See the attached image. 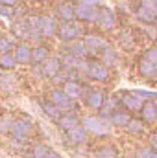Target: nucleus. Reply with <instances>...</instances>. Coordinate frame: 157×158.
Masks as SVG:
<instances>
[{
  "label": "nucleus",
  "mask_w": 157,
  "mask_h": 158,
  "mask_svg": "<svg viewBox=\"0 0 157 158\" xmlns=\"http://www.w3.org/2000/svg\"><path fill=\"white\" fill-rule=\"evenodd\" d=\"M137 72L146 81H154L157 77V48L155 46H148L144 50V53L141 55V59L137 63Z\"/></svg>",
  "instance_id": "1"
},
{
  "label": "nucleus",
  "mask_w": 157,
  "mask_h": 158,
  "mask_svg": "<svg viewBox=\"0 0 157 158\" xmlns=\"http://www.w3.org/2000/svg\"><path fill=\"white\" fill-rule=\"evenodd\" d=\"M87 31H85V28L79 24V22H61V24H57V33H56V37L61 40V42H65V44H70V42H74V40H79V37H83Z\"/></svg>",
  "instance_id": "2"
},
{
  "label": "nucleus",
  "mask_w": 157,
  "mask_h": 158,
  "mask_svg": "<svg viewBox=\"0 0 157 158\" xmlns=\"http://www.w3.org/2000/svg\"><path fill=\"white\" fill-rule=\"evenodd\" d=\"M94 24H98V28L102 31H113L118 24L117 11L109 6H98L96 7V19Z\"/></svg>",
  "instance_id": "3"
},
{
  "label": "nucleus",
  "mask_w": 157,
  "mask_h": 158,
  "mask_svg": "<svg viewBox=\"0 0 157 158\" xmlns=\"http://www.w3.org/2000/svg\"><path fill=\"white\" fill-rule=\"evenodd\" d=\"M83 70H85L87 77L91 81H96V83H107L109 77H111V70L100 61H87V63H83Z\"/></svg>",
  "instance_id": "4"
},
{
  "label": "nucleus",
  "mask_w": 157,
  "mask_h": 158,
  "mask_svg": "<svg viewBox=\"0 0 157 158\" xmlns=\"http://www.w3.org/2000/svg\"><path fill=\"white\" fill-rule=\"evenodd\" d=\"M79 123H83L81 127L87 132L94 134V136H105L109 132V129H111L107 119H102L100 116H85L83 119H79Z\"/></svg>",
  "instance_id": "5"
},
{
  "label": "nucleus",
  "mask_w": 157,
  "mask_h": 158,
  "mask_svg": "<svg viewBox=\"0 0 157 158\" xmlns=\"http://www.w3.org/2000/svg\"><path fill=\"white\" fill-rule=\"evenodd\" d=\"M48 101L56 105L61 112H72L74 110V101L61 90V88H52L48 92Z\"/></svg>",
  "instance_id": "6"
},
{
  "label": "nucleus",
  "mask_w": 157,
  "mask_h": 158,
  "mask_svg": "<svg viewBox=\"0 0 157 158\" xmlns=\"http://www.w3.org/2000/svg\"><path fill=\"white\" fill-rule=\"evenodd\" d=\"M83 105L91 110H98L104 103H105V92L100 88H89L87 92H83Z\"/></svg>",
  "instance_id": "7"
},
{
  "label": "nucleus",
  "mask_w": 157,
  "mask_h": 158,
  "mask_svg": "<svg viewBox=\"0 0 157 158\" xmlns=\"http://www.w3.org/2000/svg\"><path fill=\"white\" fill-rule=\"evenodd\" d=\"M96 7L98 6H89V4H74V19L79 20V24H87V22H94L96 19Z\"/></svg>",
  "instance_id": "8"
},
{
  "label": "nucleus",
  "mask_w": 157,
  "mask_h": 158,
  "mask_svg": "<svg viewBox=\"0 0 157 158\" xmlns=\"http://www.w3.org/2000/svg\"><path fill=\"white\" fill-rule=\"evenodd\" d=\"M39 68H41V76H43L44 79L57 77V76L61 74V70H63L59 57H48L46 61H43V63L39 64Z\"/></svg>",
  "instance_id": "9"
},
{
  "label": "nucleus",
  "mask_w": 157,
  "mask_h": 158,
  "mask_svg": "<svg viewBox=\"0 0 157 158\" xmlns=\"http://www.w3.org/2000/svg\"><path fill=\"white\" fill-rule=\"evenodd\" d=\"M9 132L17 140H26L30 136V132H32V121H30V118H19L15 121H11Z\"/></svg>",
  "instance_id": "10"
},
{
  "label": "nucleus",
  "mask_w": 157,
  "mask_h": 158,
  "mask_svg": "<svg viewBox=\"0 0 157 158\" xmlns=\"http://www.w3.org/2000/svg\"><path fill=\"white\" fill-rule=\"evenodd\" d=\"M11 55L17 64H30L32 63V46L28 42H19V44H15Z\"/></svg>",
  "instance_id": "11"
},
{
  "label": "nucleus",
  "mask_w": 157,
  "mask_h": 158,
  "mask_svg": "<svg viewBox=\"0 0 157 158\" xmlns=\"http://www.w3.org/2000/svg\"><path fill=\"white\" fill-rule=\"evenodd\" d=\"M85 46H87V50L91 52V55L92 53H98V52H102L109 42L104 39L102 35H98V33H85L83 35V40H81Z\"/></svg>",
  "instance_id": "12"
},
{
  "label": "nucleus",
  "mask_w": 157,
  "mask_h": 158,
  "mask_svg": "<svg viewBox=\"0 0 157 158\" xmlns=\"http://www.w3.org/2000/svg\"><path fill=\"white\" fill-rule=\"evenodd\" d=\"M56 19L61 22H74V4L69 0H63L59 4H56Z\"/></svg>",
  "instance_id": "13"
},
{
  "label": "nucleus",
  "mask_w": 157,
  "mask_h": 158,
  "mask_svg": "<svg viewBox=\"0 0 157 158\" xmlns=\"http://www.w3.org/2000/svg\"><path fill=\"white\" fill-rule=\"evenodd\" d=\"M120 107L124 109V110H128L129 114H133V112H139L141 110V107H142V99H139L133 92H124L122 96H120Z\"/></svg>",
  "instance_id": "14"
},
{
  "label": "nucleus",
  "mask_w": 157,
  "mask_h": 158,
  "mask_svg": "<svg viewBox=\"0 0 157 158\" xmlns=\"http://www.w3.org/2000/svg\"><path fill=\"white\" fill-rule=\"evenodd\" d=\"M141 119L142 123H148V125H154L157 121V105L154 99H148V101H142V107H141Z\"/></svg>",
  "instance_id": "15"
},
{
  "label": "nucleus",
  "mask_w": 157,
  "mask_h": 158,
  "mask_svg": "<svg viewBox=\"0 0 157 158\" xmlns=\"http://www.w3.org/2000/svg\"><path fill=\"white\" fill-rule=\"evenodd\" d=\"M65 138H67V142L70 145H83L89 140V132L81 125H78V127H74L70 131H65Z\"/></svg>",
  "instance_id": "16"
},
{
  "label": "nucleus",
  "mask_w": 157,
  "mask_h": 158,
  "mask_svg": "<svg viewBox=\"0 0 157 158\" xmlns=\"http://www.w3.org/2000/svg\"><path fill=\"white\" fill-rule=\"evenodd\" d=\"M135 17H137V20L142 26H154L155 24V19H157V11L148 9V7H144V6L139 4L137 9H135Z\"/></svg>",
  "instance_id": "17"
},
{
  "label": "nucleus",
  "mask_w": 157,
  "mask_h": 158,
  "mask_svg": "<svg viewBox=\"0 0 157 158\" xmlns=\"http://www.w3.org/2000/svg\"><path fill=\"white\" fill-rule=\"evenodd\" d=\"M61 90L74 101V99H79L81 96H83V92H85V88H83V85L79 83V81H74V79H69V81H65L63 83V86H61Z\"/></svg>",
  "instance_id": "18"
},
{
  "label": "nucleus",
  "mask_w": 157,
  "mask_h": 158,
  "mask_svg": "<svg viewBox=\"0 0 157 158\" xmlns=\"http://www.w3.org/2000/svg\"><path fill=\"white\" fill-rule=\"evenodd\" d=\"M11 33H13L17 39H22V40L28 39V37H32L28 20H26V19H17V20H13V24H11Z\"/></svg>",
  "instance_id": "19"
},
{
  "label": "nucleus",
  "mask_w": 157,
  "mask_h": 158,
  "mask_svg": "<svg viewBox=\"0 0 157 158\" xmlns=\"http://www.w3.org/2000/svg\"><path fill=\"white\" fill-rule=\"evenodd\" d=\"M56 123H57V127L65 132V131H70V129H74V127H78L81 125L79 123V118L74 114V112H65V114H61L59 118L56 119Z\"/></svg>",
  "instance_id": "20"
},
{
  "label": "nucleus",
  "mask_w": 157,
  "mask_h": 158,
  "mask_svg": "<svg viewBox=\"0 0 157 158\" xmlns=\"http://www.w3.org/2000/svg\"><path fill=\"white\" fill-rule=\"evenodd\" d=\"M65 52L70 53V55H74V57H78V59H81V61H85L87 57H91V52L87 50V46L81 40H74V42L67 44V50Z\"/></svg>",
  "instance_id": "21"
},
{
  "label": "nucleus",
  "mask_w": 157,
  "mask_h": 158,
  "mask_svg": "<svg viewBox=\"0 0 157 158\" xmlns=\"http://www.w3.org/2000/svg\"><path fill=\"white\" fill-rule=\"evenodd\" d=\"M100 63H104L107 68L118 64V50H115L113 46H109V44H107V46L100 52Z\"/></svg>",
  "instance_id": "22"
},
{
  "label": "nucleus",
  "mask_w": 157,
  "mask_h": 158,
  "mask_svg": "<svg viewBox=\"0 0 157 158\" xmlns=\"http://www.w3.org/2000/svg\"><path fill=\"white\" fill-rule=\"evenodd\" d=\"M57 33V20L54 17H43V26H41V37H56Z\"/></svg>",
  "instance_id": "23"
},
{
  "label": "nucleus",
  "mask_w": 157,
  "mask_h": 158,
  "mask_svg": "<svg viewBox=\"0 0 157 158\" xmlns=\"http://www.w3.org/2000/svg\"><path fill=\"white\" fill-rule=\"evenodd\" d=\"M131 119V114L124 109H117L113 110V114L109 116V125H115V127H126L128 121Z\"/></svg>",
  "instance_id": "24"
},
{
  "label": "nucleus",
  "mask_w": 157,
  "mask_h": 158,
  "mask_svg": "<svg viewBox=\"0 0 157 158\" xmlns=\"http://www.w3.org/2000/svg\"><path fill=\"white\" fill-rule=\"evenodd\" d=\"M50 57V48L44 44H37L32 48V63L34 64H41L43 61H46Z\"/></svg>",
  "instance_id": "25"
},
{
  "label": "nucleus",
  "mask_w": 157,
  "mask_h": 158,
  "mask_svg": "<svg viewBox=\"0 0 157 158\" xmlns=\"http://www.w3.org/2000/svg\"><path fill=\"white\" fill-rule=\"evenodd\" d=\"M94 158H118V149L111 143H104L94 151Z\"/></svg>",
  "instance_id": "26"
},
{
  "label": "nucleus",
  "mask_w": 157,
  "mask_h": 158,
  "mask_svg": "<svg viewBox=\"0 0 157 158\" xmlns=\"http://www.w3.org/2000/svg\"><path fill=\"white\" fill-rule=\"evenodd\" d=\"M59 61H61V66L70 68V70H74V68H83V63H85V61H81V59H78V57L67 53V52H65L63 57H59Z\"/></svg>",
  "instance_id": "27"
},
{
  "label": "nucleus",
  "mask_w": 157,
  "mask_h": 158,
  "mask_svg": "<svg viewBox=\"0 0 157 158\" xmlns=\"http://www.w3.org/2000/svg\"><path fill=\"white\" fill-rule=\"evenodd\" d=\"M117 40H118V44H120L122 50H131V48L135 46V39H133V35H131L129 30H122V31L118 33Z\"/></svg>",
  "instance_id": "28"
},
{
  "label": "nucleus",
  "mask_w": 157,
  "mask_h": 158,
  "mask_svg": "<svg viewBox=\"0 0 157 158\" xmlns=\"http://www.w3.org/2000/svg\"><path fill=\"white\" fill-rule=\"evenodd\" d=\"M39 103H41V109H43V112H44V114H46L50 119H54V121H56V119L61 116V110H59L56 105H52L48 99H41Z\"/></svg>",
  "instance_id": "29"
},
{
  "label": "nucleus",
  "mask_w": 157,
  "mask_h": 158,
  "mask_svg": "<svg viewBox=\"0 0 157 158\" xmlns=\"http://www.w3.org/2000/svg\"><path fill=\"white\" fill-rule=\"evenodd\" d=\"M28 20V26H30V31H32V37H41V26H43V17L39 15H32L26 19Z\"/></svg>",
  "instance_id": "30"
},
{
  "label": "nucleus",
  "mask_w": 157,
  "mask_h": 158,
  "mask_svg": "<svg viewBox=\"0 0 157 158\" xmlns=\"http://www.w3.org/2000/svg\"><path fill=\"white\" fill-rule=\"evenodd\" d=\"M17 66V63H15V59H13V55H11V52H4V53H0V70H13Z\"/></svg>",
  "instance_id": "31"
},
{
  "label": "nucleus",
  "mask_w": 157,
  "mask_h": 158,
  "mask_svg": "<svg viewBox=\"0 0 157 158\" xmlns=\"http://www.w3.org/2000/svg\"><path fill=\"white\" fill-rule=\"evenodd\" d=\"M144 125H146V123H142V119L131 118L128 121V125H126V131H128L129 134H142V132H144Z\"/></svg>",
  "instance_id": "32"
},
{
  "label": "nucleus",
  "mask_w": 157,
  "mask_h": 158,
  "mask_svg": "<svg viewBox=\"0 0 157 158\" xmlns=\"http://www.w3.org/2000/svg\"><path fill=\"white\" fill-rule=\"evenodd\" d=\"M52 149L46 145V143H37L34 149H32V158H44Z\"/></svg>",
  "instance_id": "33"
},
{
  "label": "nucleus",
  "mask_w": 157,
  "mask_h": 158,
  "mask_svg": "<svg viewBox=\"0 0 157 158\" xmlns=\"http://www.w3.org/2000/svg\"><path fill=\"white\" fill-rule=\"evenodd\" d=\"M135 158H157V153L152 147H139L135 151Z\"/></svg>",
  "instance_id": "34"
},
{
  "label": "nucleus",
  "mask_w": 157,
  "mask_h": 158,
  "mask_svg": "<svg viewBox=\"0 0 157 158\" xmlns=\"http://www.w3.org/2000/svg\"><path fill=\"white\" fill-rule=\"evenodd\" d=\"M139 99L142 101H148V99H155V92L154 90H131Z\"/></svg>",
  "instance_id": "35"
},
{
  "label": "nucleus",
  "mask_w": 157,
  "mask_h": 158,
  "mask_svg": "<svg viewBox=\"0 0 157 158\" xmlns=\"http://www.w3.org/2000/svg\"><path fill=\"white\" fill-rule=\"evenodd\" d=\"M113 109H115L113 105H109V103H104V105L98 109V116H100L102 119H109V116L113 114Z\"/></svg>",
  "instance_id": "36"
},
{
  "label": "nucleus",
  "mask_w": 157,
  "mask_h": 158,
  "mask_svg": "<svg viewBox=\"0 0 157 158\" xmlns=\"http://www.w3.org/2000/svg\"><path fill=\"white\" fill-rule=\"evenodd\" d=\"M13 15H15V11H13L11 6L0 4V17H2V19H13Z\"/></svg>",
  "instance_id": "37"
},
{
  "label": "nucleus",
  "mask_w": 157,
  "mask_h": 158,
  "mask_svg": "<svg viewBox=\"0 0 157 158\" xmlns=\"http://www.w3.org/2000/svg\"><path fill=\"white\" fill-rule=\"evenodd\" d=\"M9 50H11V40L7 37H4V35H0V53L9 52Z\"/></svg>",
  "instance_id": "38"
},
{
  "label": "nucleus",
  "mask_w": 157,
  "mask_h": 158,
  "mask_svg": "<svg viewBox=\"0 0 157 158\" xmlns=\"http://www.w3.org/2000/svg\"><path fill=\"white\" fill-rule=\"evenodd\" d=\"M79 2H83V4H89V6H98V4L102 6V2H104V0H79Z\"/></svg>",
  "instance_id": "39"
},
{
  "label": "nucleus",
  "mask_w": 157,
  "mask_h": 158,
  "mask_svg": "<svg viewBox=\"0 0 157 158\" xmlns=\"http://www.w3.org/2000/svg\"><path fill=\"white\" fill-rule=\"evenodd\" d=\"M0 4H4V6H17L19 4V0H0Z\"/></svg>",
  "instance_id": "40"
},
{
  "label": "nucleus",
  "mask_w": 157,
  "mask_h": 158,
  "mask_svg": "<svg viewBox=\"0 0 157 158\" xmlns=\"http://www.w3.org/2000/svg\"><path fill=\"white\" fill-rule=\"evenodd\" d=\"M44 158H63V156H61L59 153H56V151H50V153H48Z\"/></svg>",
  "instance_id": "41"
},
{
  "label": "nucleus",
  "mask_w": 157,
  "mask_h": 158,
  "mask_svg": "<svg viewBox=\"0 0 157 158\" xmlns=\"http://www.w3.org/2000/svg\"><path fill=\"white\" fill-rule=\"evenodd\" d=\"M69 2H74V0H69Z\"/></svg>",
  "instance_id": "42"
},
{
  "label": "nucleus",
  "mask_w": 157,
  "mask_h": 158,
  "mask_svg": "<svg viewBox=\"0 0 157 158\" xmlns=\"http://www.w3.org/2000/svg\"><path fill=\"white\" fill-rule=\"evenodd\" d=\"M30 158H32V156H30Z\"/></svg>",
  "instance_id": "43"
}]
</instances>
